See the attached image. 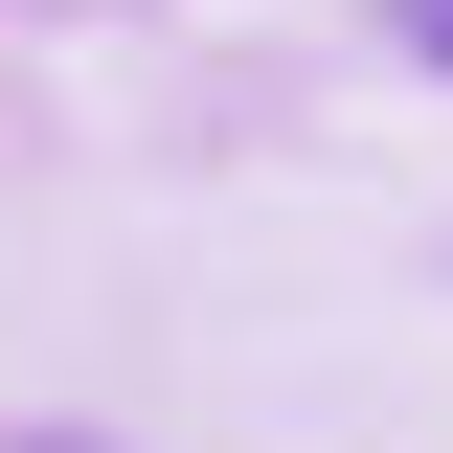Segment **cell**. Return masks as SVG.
I'll list each match as a JSON object with an SVG mask.
<instances>
[{
	"label": "cell",
	"instance_id": "obj_1",
	"mask_svg": "<svg viewBox=\"0 0 453 453\" xmlns=\"http://www.w3.org/2000/svg\"><path fill=\"white\" fill-rule=\"evenodd\" d=\"M386 23H408V46H431V68H453V0H386Z\"/></svg>",
	"mask_w": 453,
	"mask_h": 453
}]
</instances>
